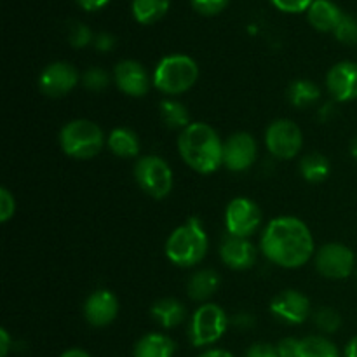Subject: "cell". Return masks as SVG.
Returning a JSON list of instances; mask_svg holds the SVG:
<instances>
[{
    "label": "cell",
    "instance_id": "obj_14",
    "mask_svg": "<svg viewBox=\"0 0 357 357\" xmlns=\"http://www.w3.org/2000/svg\"><path fill=\"white\" fill-rule=\"evenodd\" d=\"M271 312L282 323L302 324L310 314V300L296 289H286L274 296L271 303Z\"/></svg>",
    "mask_w": 357,
    "mask_h": 357
},
{
    "label": "cell",
    "instance_id": "obj_37",
    "mask_svg": "<svg viewBox=\"0 0 357 357\" xmlns=\"http://www.w3.org/2000/svg\"><path fill=\"white\" fill-rule=\"evenodd\" d=\"M93 45L100 52H108L115 47V37L114 35L107 33V31H101V33H98L96 37H94Z\"/></svg>",
    "mask_w": 357,
    "mask_h": 357
},
{
    "label": "cell",
    "instance_id": "obj_44",
    "mask_svg": "<svg viewBox=\"0 0 357 357\" xmlns=\"http://www.w3.org/2000/svg\"><path fill=\"white\" fill-rule=\"evenodd\" d=\"M351 155L354 157V160H357V136L351 142Z\"/></svg>",
    "mask_w": 357,
    "mask_h": 357
},
{
    "label": "cell",
    "instance_id": "obj_15",
    "mask_svg": "<svg viewBox=\"0 0 357 357\" xmlns=\"http://www.w3.org/2000/svg\"><path fill=\"white\" fill-rule=\"evenodd\" d=\"M326 86L338 103L357 100V63L340 61L331 66L326 75Z\"/></svg>",
    "mask_w": 357,
    "mask_h": 357
},
{
    "label": "cell",
    "instance_id": "obj_33",
    "mask_svg": "<svg viewBox=\"0 0 357 357\" xmlns=\"http://www.w3.org/2000/svg\"><path fill=\"white\" fill-rule=\"evenodd\" d=\"M279 10L288 14H298L309 10V7L312 6L314 0H271Z\"/></svg>",
    "mask_w": 357,
    "mask_h": 357
},
{
    "label": "cell",
    "instance_id": "obj_36",
    "mask_svg": "<svg viewBox=\"0 0 357 357\" xmlns=\"http://www.w3.org/2000/svg\"><path fill=\"white\" fill-rule=\"evenodd\" d=\"M279 357H298L300 352V340L298 338H284L278 345Z\"/></svg>",
    "mask_w": 357,
    "mask_h": 357
},
{
    "label": "cell",
    "instance_id": "obj_1",
    "mask_svg": "<svg viewBox=\"0 0 357 357\" xmlns=\"http://www.w3.org/2000/svg\"><path fill=\"white\" fill-rule=\"evenodd\" d=\"M260 248L272 264L282 268H298L312 258L314 237L300 218L279 216L265 227Z\"/></svg>",
    "mask_w": 357,
    "mask_h": 357
},
{
    "label": "cell",
    "instance_id": "obj_39",
    "mask_svg": "<svg viewBox=\"0 0 357 357\" xmlns=\"http://www.w3.org/2000/svg\"><path fill=\"white\" fill-rule=\"evenodd\" d=\"M10 349V337L7 330H0V357H7Z\"/></svg>",
    "mask_w": 357,
    "mask_h": 357
},
{
    "label": "cell",
    "instance_id": "obj_31",
    "mask_svg": "<svg viewBox=\"0 0 357 357\" xmlns=\"http://www.w3.org/2000/svg\"><path fill=\"white\" fill-rule=\"evenodd\" d=\"M68 42L75 49H82V47H86V45L93 44L94 35H93V31H91V28L87 26V24L73 23L72 26H70Z\"/></svg>",
    "mask_w": 357,
    "mask_h": 357
},
{
    "label": "cell",
    "instance_id": "obj_35",
    "mask_svg": "<svg viewBox=\"0 0 357 357\" xmlns=\"http://www.w3.org/2000/svg\"><path fill=\"white\" fill-rule=\"evenodd\" d=\"M244 357H279V351L272 344H255L248 349Z\"/></svg>",
    "mask_w": 357,
    "mask_h": 357
},
{
    "label": "cell",
    "instance_id": "obj_12",
    "mask_svg": "<svg viewBox=\"0 0 357 357\" xmlns=\"http://www.w3.org/2000/svg\"><path fill=\"white\" fill-rule=\"evenodd\" d=\"M257 142L250 132H236L223 142V166L234 173H243L257 159Z\"/></svg>",
    "mask_w": 357,
    "mask_h": 357
},
{
    "label": "cell",
    "instance_id": "obj_29",
    "mask_svg": "<svg viewBox=\"0 0 357 357\" xmlns=\"http://www.w3.org/2000/svg\"><path fill=\"white\" fill-rule=\"evenodd\" d=\"M80 80H82V84L89 91L100 93V91L108 87V84H110V75H108V72H105L103 68H100V66H91V68H87L86 72L82 73Z\"/></svg>",
    "mask_w": 357,
    "mask_h": 357
},
{
    "label": "cell",
    "instance_id": "obj_17",
    "mask_svg": "<svg viewBox=\"0 0 357 357\" xmlns=\"http://www.w3.org/2000/svg\"><path fill=\"white\" fill-rule=\"evenodd\" d=\"M220 257L234 271H248L257 261V250L246 237L227 236L220 246Z\"/></svg>",
    "mask_w": 357,
    "mask_h": 357
},
{
    "label": "cell",
    "instance_id": "obj_18",
    "mask_svg": "<svg viewBox=\"0 0 357 357\" xmlns=\"http://www.w3.org/2000/svg\"><path fill=\"white\" fill-rule=\"evenodd\" d=\"M344 17L340 7L331 0H314L307 10V20L317 31H335Z\"/></svg>",
    "mask_w": 357,
    "mask_h": 357
},
{
    "label": "cell",
    "instance_id": "obj_21",
    "mask_svg": "<svg viewBox=\"0 0 357 357\" xmlns=\"http://www.w3.org/2000/svg\"><path fill=\"white\" fill-rule=\"evenodd\" d=\"M108 149L121 159H132L139 153V138L132 129L129 128H115L107 138Z\"/></svg>",
    "mask_w": 357,
    "mask_h": 357
},
{
    "label": "cell",
    "instance_id": "obj_24",
    "mask_svg": "<svg viewBox=\"0 0 357 357\" xmlns=\"http://www.w3.org/2000/svg\"><path fill=\"white\" fill-rule=\"evenodd\" d=\"M288 98H289V103L296 108L312 107L314 103L319 101L321 89L317 84L312 82V80L298 79L295 80V82L289 84Z\"/></svg>",
    "mask_w": 357,
    "mask_h": 357
},
{
    "label": "cell",
    "instance_id": "obj_43",
    "mask_svg": "<svg viewBox=\"0 0 357 357\" xmlns=\"http://www.w3.org/2000/svg\"><path fill=\"white\" fill-rule=\"evenodd\" d=\"M59 357H91V356L87 354L86 351H82V349H70V351L63 352Z\"/></svg>",
    "mask_w": 357,
    "mask_h": 357
},
{
    "label": "cell",
    "instance_id": "obj_2",
    "mask_svg": "<svg viewBox=\"0 0 357 357\" xmlns=\"http://www.w3.org/2000/svg\"><path fill=\"white\" fill-rule=\"evenodd\" d=\"M178 150L190 169L211 174L223 164V142L206 122H192L180 132Z\"/></svg>",
    "mask_w": 357,
    "mask_h": 357
},
{
    "label": "cell",
    "instance_id": "obj_38",
    "mask_svg": "<svg viewBox=\"0 0 357 357\" xmlns=\"http://www.w3.org/2000/svg\"><path fill=\"white\" fill-rule=\"evenodd\" d=\"M84 10H89V13H94V10H100L107 6L110 0H75Z\"/></svg>",
    "mask_w": 357,
    "mask_h": 357
},
{
    "label": "cell",
    "instance_id": "obj_16",
    "mask_svg": "<svg viewBox=\"0 0 357 357\" xmlns=\"http://www.w3.org/2000/svg\"><path fill=\"white\" fill-rule=\"evenodd\" d=\"M119 314L117 296L108 289H96L84 303L86 321L94 328H105L115 321Z\"/></svg>",
    "mask_w": 357,
    "mask_h": 357
},
{
    "label": "cell",
    "instance_id": "obj_9",
    "mask_svg": "<svg viewBox=\"0 0 357 357\" xmlns=\"http://www.w3.org/2000/svg\"><path fill=\"white\" fill-rule=\"evenodd\" d=\"M356 257L345 244H324L316 253V268L326 279H345L354 272Z\"/></svg>",
    "mask_w": 357,
    "mask_h": 357
},
{
    "label": "cell",
    "instance_id": "obj_25",
    "mask_svg": "<svg viewBox=\"0 0 357 357\" xmlns=\"http://www.w3.org/2000/svg\"><path fill=\"white\" fill-rule=\"evenodd\" d=\"M300 173L309 183H323L331 173L330 160L323 153H307L300 162Z\"/></svg>",
    "mask_w": 357,
    "mask_h": 357
},
{
    "label": "cell",
    "instance_id": "obj_41",
    "mask_svg": "<svg viewBox=\"0 0 357 357\" xmlns=\"http://www.w3.org/2000/svg\"><path fill=\"white\" fill-rule=\"evenodd\" d=\"M199 357H234L229 351H223V349H211V351H206L204 354Z\"/></svg>",
    "mask_w": 357,
    "mask_h": 357
},
{
    "label": "cell",
    "instance_id": "obj_10",
    "mask_svg": "<svg viewBox=\"0 0 357 357\" xmlns=\"http://www.w3.org/2000/svg\"><path fill=\"white\" fill-rule=\"evenodd\" d=\"M261 223V209L248 197H236L230 201L225 211V225L229 236L250 237Z\"/></svg>",
    "mask_w": 357,
    "mask_h": 357
},
{
    "label": "cell",
    "instance_id": "obj_45",
    "mask_svg": "<svg viewBox=\"0 0 357 357\" xmlns=\"http://www.w3.org/2000/svg\"><path fill=\"white\" fill-rule=\"evenodd\" d=\"M356 278H357V271H356Z\"/></svg>",
    "mask_w": 357,
    "mask_h": 357
},
{
    "label": "cell",
    "instance_id": "obj_32",
    "mask_svg": "<svg viewBox=\"0 0 357 357\" xmlns=\"http://www.w3.org/2000/svg\"><path fill=\"white\" fill-rule=\"evenodd\" d=\"M192 7L202 16H216L222 13L230 0H190Z\"/></svg>",
    "mask_w": 357,
    "mask_h": 357
},
{
    "label": "cell",
    "instance_id": "obj_26",
    "mask_svg": "<svg viewBox=\"0 0 357 357\" xmlns=\"http://www.w3.org/2000/svg\"><path fill=\"white\" fill-rule=\"evenodd\" d=\"M160 119L164 124L171 129H187L190 122V114H188L187 107L176 100H162L160 101Z\"/></svg>",
    "mask_w": 357,
    "mask_h": 357
},
{
    "label": "cell",
    "instance_id": "obj_30",
    "mask_svg": "<svg viewBox=\"0 0 357 357\" xmlns=\"http://www.w3.org/2000/svg\"><path fill=\"white\" fill-rule=\"evenodd\" d=\"M333 33L335 37H337V40L342 42V44H357V20L344 14V17H342V21L338 23L337 30H335Z\"/></svg>",
    "mask_w": 357,
    "mask_h": 357
},
{
    "label": "cell",
    "instance_id": "obj_5",
    "mask_svg": "<svg viewBox=\"0 0 357 357\" xmlns=\"http://www.w3.org/2000/svg\"><path fill=\"white\" fill-rule=\"evenodd\" d=\"M59 145L73 159H93L105 145V135L100 126L87 119H75L63 126Z\"/></svg>",
    "mask_w": 357,
    "mask_h": 357
},
{
    "label": "cell",
    "instance_id": "obj_40",
    "mask_svg": "<svg viewBox=\"0 0 357 357\" xmlns=\"http://www.w3.org/2000/svg\"><path fill=\"white\" fill-rule=\"evenodd\" d=\"M234 324L241 328H250L253 326V316H248V314H239V316L234 317Z\"/></svg>",
    "mask_w": 357,
    "mask_h": 357
},
{
    "label": "cell",
    "instance_id": "obj_20",
    "mask_svg": "<svg viewBox=\"0 0 357 357\" xmlns=\"http://www.w3.org/2000/svg\"><path fill=\"white\" fill-rule=\"evenodd\" d=\"M176 345L167 335L146 333L135 345V357H173Z\"/></svg>",
    "mask_w": 357,
    "mask_h": 357
},
{
    "label": "cell",
    "instance_id": "obj_42",
    "mask_svg": "<svg viewBox=\"0 0 357 357\" xmlns=\"http://www.w3.org/2000/svg\"><path fill=\"white\" fill-rule=\"evenodd\" d=\"M345 357H357V337L352 338L345 347Z\"/></svg>",
    "mask_w": 357,
    "mask_h": 357
},
{
    "label": "cell",
    "instance_id": "obj_22",
    "mask_svg": "<svg viewBox=\"0 0 357 357\" xmlns=\"http://www.w3.org/2000/svg\"><path fill=\"white\" fill-rule=\"evenodd\" d=\"M152 316L157 323L166 330L180 326L185 321V307L180 300L176 298H162L159 302L153 303L152 307Z\"/></svg>",
    "mask_w": 357,
    "mask_h": 357
},
{
    "label": "cell",
    "instance_id": "obj_28",
    "mask_svg": "<svg viewBox=\"0 0 357 357\" xmlns=\"http://www.w3.org/2000/svg\"><path fill=\"white\" fill-rule=\"evenodd\" d=\"M314 323H316L317 330H321L323 333H335V331L340 330L342 317L331 307H321L314 314Z\"/></svg>",
    "mask_w": 357,
    "mask_h": 357
},
{
    "label": "cell",
    "instance_id": "obj_8",
    "mask_svg": "<svg viewBox=\"0 0 357 357\" xmlns=\"http://www.w3.org/2000/svg\"><path fill=\"white\" fill-rule=\"evenodd\" d=\"M265 143H267V150L275 159L289 160L302 150V129L289 119H279L267 128Z\"/></svg>",
    "mask_w": 357,
    "mask_h": 357
},
{
    "label": "cell",
    "instance_id": "obj_23",
    "mask_svg": "<svg viewBox=\"0 0 357 357\" xmlns=\"http://www.w3.org/2000/svg\"><path fill=\"white\" fill-rule=\"evenodd\" d=\"M171 0H132V16L139 24H153L166 16Z\"/></svg>",
    "mask_w": 357,
    "mask_h": 357
},
{
    "label": "cell",
    "instance_id": "obj_6",
    "mask_svg": "<svg viewBox=\"0 0 357 357\" xmlns=\"http://www.w3.org/2000/svg\"><path fill=\"white\" fill-rule=\"evenodd\" d=\"M229 317L225 310L216 303H204L194 312L188 328V337L195 347L213 345L225 335Z\"/></svg>",
    "mask_w": 357,
    "mask_h": 357
},
{
    "label": "cell",
    "instance_id": "obj_27",
    "mask_svg": "<svg viewBox=\"0 0 357 357\" xmlns=\"http://www.w3.org/2000/svg\"><path fill=\"white\" fill-rule=\"evenodd\" d=\"M298 357H340V352L331 340L312 335L300 340Z\"/></svg>",
    "mask_w": 357,
    "mask_h": 357
},
{
    "label": "cell",
    "instance_id": "obj_34",
    "mask_svg": "<svg viewBox=\"0 0 357 357\" xmlns=\"http://www.w3.org/2000/svg\"><path fill=\"white\" fill-rule=\"evenodd\" d=\"M16 211V201H14V195L10 194L7 188L0 190V220L2 223H7L14 216Z\"/></svg>",
    "mask_w": 357,
    "mask_h": 357
},
{
    "label": "cell",
    "instance_id": "obj_11",
    "mask_svg": "<svg viewBox=\"0 0 357 357\" xmlns=\"http://www.w3.org/2000/svg\"><path fill=\"white\" fill-rule=\"evenodd\" d=\"M80 75L73 65L66 61H56L45 66L38 77V87L47 98H63L75 89Z\"/></svg>",
    "mask_w": 357,
    "mask_h": 357
},
{
    "label": "cell",
    "instance_id": "obj_19",
    "mask_svg": "<svg viewBox=\"0 0 357 357\" xmlns=\"http://www.w3.org/2000/svg\"><path fill=\"white\" fill-rule=\"evenodd\" d=\"M220 274L213 268H204V271H199L188 279L187 291L194 302H206V300L211 298L220 288Z\"/></svg>",
    "mask_w": 357,
    "mask_h": 357
},
{
    "label": "cell",
    "instance_id": "obj_13",
    "mask_svg": "<svg viewBox=\"0 0 357 357\" xmlns=\"http://www.w3.org/2000/svg\"><path fill=\"white\" fill-rule=\"evenodd\" d=\"M114 80L122 93L132 98L145 96L153 84L145 66L135 59H122L121 63H117L114 70Z\"/></svg>",
    "mask_w": 357,
    "mask_h": 357
},
{
    "label": "cell",
    "instance_id": "obj_4",
    "mask_svg": "<svg viewBox=\"0 0 357 357\" xmlns=\"http://www.w3.org/2000/svg\"><path fill=\"white\" fill-rule=\"evenodd\" d=\"M199 79V66L190 56L171 54L160 59L153 70L152 82L167 96L187 93Z\"/></svg>",
    "mask_w": 357,
    "mask_h": 357
},
{
    "label": "cell",
    "instance_id": "obj_7",
    "mask_svg": "<svg viewBox=\"0 0 357 357\" xmlns=\"http://www.w3.org/2000/svg\"><path fill=\"white\" fill-rule=\"evenodd\" d=\"M135 180L153 199L167 197L173 190V171L166 160L157 155L139 157L135 164Z\"/></svg>",
    "mask_w": 357,
    "mask_h": 357
},
{
    "label": "cell",
    "instance_id": "obj_3",
    "mask_svg": "<svg viewBox=\"0 0 357 357\" xmlns=\"http://www.w3.org/2000/svg\"><path fill=\"white\" fill-rule=\"evenodd\" d=\"M209 241L201 220L190 218L171 232L166 243V257L178 267H194L208 255Z\"/></svg>",
    "mask_w": 357,
    "mask_h": 357
}]
</instances>
